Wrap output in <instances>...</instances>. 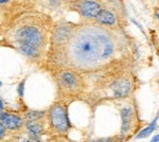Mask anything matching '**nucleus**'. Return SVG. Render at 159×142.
<instances>
[{"instance_id":"18","label":"nucleus","mask_w":159,"mask_h":142,"mask_svg":"<svg viewBox=\"0 0 159 142\" xmlns=\"http://www.w3.org/2000/svg\"><path fill=\"white\" fill-rule=\"evenodd\" d=\"M2 109H4V104H2V102L0 101V112H2Z\"/></svg>"},{"instance_id":"16","label":"nucleus","mask_w":159,"mask_h":142,"mask_svg":"<svg viewBox=\"0 0 159 142\" xmlns=\"http://www.w3.org/2000/svg\"><path fill=\"white\" fill-rule=\"evenodd\" d=\"M19 142H33L30 137H22V139H20V141Z\"/></svg>"},{"instance_id":"10","label":"nucleus","mask_w":159,"mask_h":142,"mask_svg":"<svg viewBox=\"0 0 159 142\" xmlns=\"http://www.w3.org/2000/svg\"><path fill=\"white\" fill-rule=\"evenodd\" d=\"M55 42L57 43H65L71 38V30L67 26H61L59 28H57L55 31Z\"/></svg>"},{"instance_id":"6","label":"nucleus","mask_w":159,"mask_h":142,"mask_svg":"<svg viewBox=\"0 0 159 142\" xmlns=\"http://www.w3.org/2000/svg\"><path fill=\"white\" fill-rule=\"evenodd\" d=\"M0 121L9 130H19L23 124L20 117L10 113H2V112H0Z\"/></svg>"},{"instance_id":"2","label":"nucleus","mask_w":159,"mask_h":142,"mask_svg":"<svg viewBox=\"0 0 159 142\" xmlns=\"http://www.w3.org/2000/svg\"><path fill=\"white\" fill-rule=\"evenodd\" d=\"M43 33L38 27L32 25H25L15 33V41L19 49L28 57H37L43 44Z\"/></svg>"},{"instance_id":"13","label":"nucleus","mask_w":159,"mask_h":142,"mask_svg":"<svg viewBox=\"0 0 159 142\" xmlns=\"http://www.w3.org/2000/svg\"><path fill=\"white\" fill-rule=\"evenodd\" d=\"M157 118L154 119V121L152 122L149 126H147V127H144L141 132H139V135L136 136V139H143V137H146V136H148V135H151L153 131H154V129H156V126H157Z\"/></svg>"},{"instance_id":"1","label":"nucleus","mask_w":159,"mask_h":142,"mask_svg":"<svg viewBox=\"0 0 159 142\" xmlns=\"http://www.w3.org/2000/svg\"><path fill=\"white\" fill-rule=\"evenodd\" d=\"M70 52L74 60L80 64H96L114 53V42L100 28H83L71 38Z\"/></svg>"},{"instance_id":"17","label":"nucleus","mask_w":159,"mask_h":142,"mask_svg":"<svg viewBox=\"0 0 159 142\" xmlns=\"http://www.w3.org/2000/svg\"><path fill=\"white\" fill-rule=\"evenodd\" d=\"M151 142H159V135H157L156 137H153V139H152V141H151Z\"/></svg>"},{"instance_id":"8","label":"nucleus","mask_w":159,"mask_h":142,"mask_svg":"<svg viewBox=\"0 0 159 142\" xmlns=\"http://www.w3.org/2000/svg\"><path fill=\"white\" fill-rule=\"evenodd\" d=\"M113 91L116 97H126L131 91V83L127 79H120L113 85Z\"/></svg>"},{"instance_id":"5","label":"nucleus","mask_w":159,"mask_h":142,"mask_svg":"<svg viewBox=\"0 0 159 142\" xmlns=\"http://www.w3.org/2000/svg\"><path fill=\"white\" fill-rule=\"evenodd\" d=\"M100 11H102L100 5L94 0H84L80 4V12L84 17L96 19Z\"/></svg>"},{"instance_id":"12","label":"nucleus","mask_w":159,"mask_h":142,"mask_svg":"<svg viewBox=\"0 0 159 142\" xmlns=\"http://www.w3.org/2000/svg\"><path fill=\"white\" fill-rule=\"evenodd\" d=\"M44 112H40V110H31L28 113H26V119L27 121H38L40 120L43 117H44Z\"/></svg>"},{"instance_id":"9","label":"nucleus","mask_w":159,"mask_h":142,"mask_svg":"<svg viewBox=\"0 0 159 142\" xmlns=\"http://www.w3.org/2000/svg\"><path fill=\"white\" fill-rule=\"evenodd\" d=\"M96 20L102 25H107V26H113V25L116 23L115 15L109 10H102L98 14V16L96 17Z\"/></svg>"},{"instance_id":"4","label":"nucleus","mask_w":159,"mask_h":142,"mask_svg":"<svg viewBox=\"0 0 159 142\" xmlns=\"http://www.w3.org/2000/svg\"><path fill=\"white\" fill-rule=\"evenodd\" d=\"M59 80L60 87L67 92H74L76 89L80 88V77L75 74V72H71V71H62L58 77Z\"/></svg>"},{"instance_id":"19","label":"nucleus","mask_w":159,"mask_h":142,"mask_svg":"<svg viewBox=\"0 0 159 142\" xmlns=\"http://www.w3.org/2000/svg\"><path fill=\"white\" fill-rule=\"evenodd\" d=\"M6 1H7V0H0V4H1V2H6Z\"/></svg>"},{"instance_id":"15","label":"nucleus","mask_w":159,"mask_h":142,"mask_svg":"<svg viewBox=\"0 0 159 142\" xmlns=\"http://www.w3.org/2000/svg\"><path fill=\"white\" fill-rule=\"evenodd\" d=\"M91 142H114L111 139H99V140H93Z\"/></svg>"},{"instance_id":"7","label":"nucleus","mask_w":159,"mask_h":142,"mask_svg":"<svg viewBox=\"0 0 159 142\" xmlns=\"http://www.w3.org/2000/svg\"><path fill=\"white\" fill-rule=\"evenodd\" d=\"M134 119H135L134 109L131 107H125L121 110V132L122 134H127L131 130Z\"/></svg>"},{"instance_id":"14","label":"nucleus","mask_w":159,"mask_h":142,"mask_svg":"<svg viewBox=\"0 0 159 142\" xmlns=\"http://www.w3.org/2000/svg\"><path fill=\"white\" fill-rule=\"evenodd\" d=\"M5 129H6V127H5V126L1 124V121H0V139L5 136Z\"/></svg>"},{"instance_id":"11","label":"nucleus","mask_w":159,"mask_h":142,"mask_svg":"<svg viewBox=\"0 0 159 142\" xmlns=\"http://www.w3.org/2000/svg\"><path fill=\"white\" fill-rule=\"evenodd\" d=\"M27 130L31 135V137H33L34 140H39L40 135L43 132V127L38 121H27Z\"/></svg>"},{"instance_id":"3","label":"nucleus","mask_w":159,"mask_h":142,"mask_svg":"<svg viewBox=\"0 0 159 142\" xmlns=\"http://www.w3.org/2000/svg\"><path fill=\"white\" fill-rule=\"evenodd\" d=\"M48 118H49V124H50L52 129L58 134H65L70 129V122H69V118H67L66 108L61 103L54 104L49 109Z\"/></svg>"}]
</instances>
